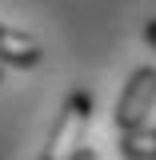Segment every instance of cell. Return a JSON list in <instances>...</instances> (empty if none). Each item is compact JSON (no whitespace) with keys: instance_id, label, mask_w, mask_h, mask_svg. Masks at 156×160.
Listing matches in <instances>:
<instances>
[{"instance_id":"6da1fadb","label":"cell","mask_w":156,"mask_h":160,"mask_svg":"<svg viewBox=\"0 0 156 160\" xmlns=\"http://www.w3.org/2000/svg\"><path fill=\"white\" fill-rule=\"evenodd\" d=\"M88 124H92V92L76 88V92H68L64 104H60L56 124L48 132V144H44V156L40 160H72L76 148L84 144Z\"/></svg>"},{"instance_id":"7a4b0ae2","label":"cell","mask_w":156,"mask_h":160,"mask_svg":"<svg viewBox=\"0 0 156 160\" xmlns=\"http://www.w3.org/2000/svg\"><path fill=\"white\" fill-rule=\"evenodd\" d=\"M152 104H156V68H152V64H144V68H136V72L128 76V84L120 88V96H116V108H112V124H116V132H120V128L148 124Z\"/></svg>"},{"instance_id":"3957f363","label":"cell","mask_w":156,"mask_h":160,"mask_svg":"<svg viewBox=\"0 0 156 160\" xmlns=\"http://www.w3.org/2000/svg\"><path fill=\"white\" fill-rule=\"evenodd\" d=\"M40 60H44V48H40L36 36L0 24V64H12V68H36Z\"/></svg>"},{"instance_id":"277c9868","label":"cell","mask_w":156,"mask_h":160,"mask_svg":"<svg viewBox=\"0 0 156 160\" xmlns=\"http://www.w3.org/2000/svg\"><path fill=\"white\" fill-rule=\"evenodd\" d=\"M120 156L124 160H156V128L136 124V128H120Z\"/></svg>"},{"instance_id":"5b68a950","label":"cell","mask_w":156,"mask_h":160,"mask_svg":"<svg viewBox=\"0 0 156 160\" xmlns=\"http://www.w3.org/2000/svg\"><path fill=\"white\" fill-rule=\"evenodd\" d=\"M144 40H148V48H156V16L144 24Z\"/></svg>"},{"instance_id":"8992f818","label":"cell","mask_w":156,"mask_h":160,"mask_svg":"<svg viewBox=\"0 0 156 160\" xmlns=\"http://www.w3.org/2000/svg\"><path fill=\"white\" fill-rule=\"evenodd\" d=\"M72 160H100V156L92 152V148H88V144H80V148H76V156H72Z\"/></svg>"},{"instance_id":"52a82bcc","label":"cell","mask_w":156,"mask_h":160,"mask_svg":"<svg viewBox=\"0 0 156 160\" xmlns=\"http://www.w3.org/2000/svg\"><path fill=\"white\" fill-rule=\"evenodd\" d=\"M0 84H4V64H0Z\"/></svg>"}]
</instances>
